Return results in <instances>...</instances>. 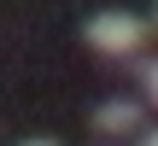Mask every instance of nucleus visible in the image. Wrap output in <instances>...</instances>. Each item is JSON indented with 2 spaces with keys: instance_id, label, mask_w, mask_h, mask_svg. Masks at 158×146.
<instances>
[{
  "instance_id": "f03ea898",
  "label": "nucleus",
  "mask_w": 158,
  "mask_h": 146,
  "mask_svg": "<svg viewBox=\"0 0 158 146\" xmlns=\"http://www.w3.org/2000/svg\"><path fill=\"white\" fill-rule=\"evenodd\" d=\"M94 129H106V135L141 129V99H111V105H100V111H94Z\"/></svg>"
},
{
  "instance_id": "20e7f679",
  "label": "nucleus",
  "mask_w": 158,
  "mask_h": 146,
  "mask_svg": "<svg viewBox=\"0 0 158 146\" xmlns=\"http://www.w3.org/2000/svg\"><path fill=\"white\" fill-rule=\"evenodd\" d=\"M141 146H158V129H147V135H141Z\"/></svg>"
},
{
  "instance_id": "39448f33",
  "label": "nucleus",
  "mask_w": 158,
  "mask_h": 146,
  "mask_svg": "<svg viewBox=\"0 0 158 146\" xmlns=\"http://www.w3.org/2000/svg\"><path fill=\"white\" fill-rule=\"evenodd\" d=\"M23 146H59V140H23Z\"/></svg>"
},
{
  "instance_id": "f257e3e1",
  "label": "nucleus",
  "mask_w": 158,
  "mask_h": 146,
  "mask_svg": "<svg viewBox=\"0 0 158 146\" xmlns=\"http://www.w3.org/2000/svg\"><path fill=\"white\" fill-rule=\"evenodd\" d=\"M82 41L94 47V53H141L147 47V18H135V12H100V18H88L82 23Z\"/></svg>"
},
{
  "instance_id": "7ed1b4c3",
  "label": "nucleus",
  "mask_w": 158,
  "mask_h": 146,
  "mask_svg": "<svg viewBox=\"0 0 158 146\" xmlns=\"http://www.w3.org/2000/svg\"><path fill=\"white\" fill-rule=\"evenodd\" d=\"M141 82H147V94H152V105H158V59L141 64Z\"/></svg>"
}]
</instances>
